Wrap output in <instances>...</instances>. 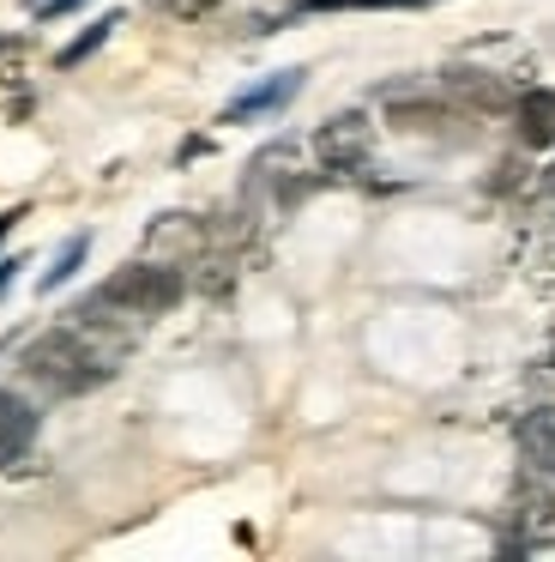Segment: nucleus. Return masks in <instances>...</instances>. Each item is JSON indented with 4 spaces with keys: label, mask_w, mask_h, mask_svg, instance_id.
I'll list each match as a JSON object with an SVG mask.
<instances>
[{
    "label": "nucleus",
    "mask_w": 555,
    "mask_h": 562,
    "mask_svg": "<svg viewBox=\"0 0 555 562\" xmlns=\"http://www.w3.org/2000/svg\"><path fill=\"white\" fill-rule=\"evenodd\" d=\"M296 86H302V74H296V67H290V74H272L265 86L241 91V98L224 110V122H248V115H265V110H278V103H290V98H296Z\"/></svg>",
    "instance_id": "0eeeda50"
},
{
    "label": "nucleus",
    "mask_w": 555,
    "mask_h": 562,
    "mask_svg": "<svg viewBox=\"0 0 555 562\" xmlns=\"http://www.w3.org/2000/svg\"><path fill=\"white\" fill-rule=\"evenodd\" d=\"M550 369H555V351H550Z\"/></svg>",
    "instance_id": "2eb2a0df"
},
{
    "label": "nucleus",
    "mask_w": 555,
    "mask_h": 562,
    "mask_svg": "<svg viewBox=\"0 0 555 562\" xmlns=\"http://www.w3.org/2000/svg\"><path fill=\"white\" fill-rule=\"evenodd\" d=\"M97 303L127 315L133 327H145V321L169 315L181 303V267H169V260H127L115 279H103Z\"/></svg>",
    "instance_id": "f257e3e1"
},
{
    "label": "nucleus",
    "mask_w": 555,
    "mask_h": 562,
    "mask_svg": "<svg viewBox=\"0 0 555 562\" xmlns=\"http://www.w3.org/2000/svg\"><path fill=\"white\" fill-rule=\"evenodd\" d=\"M79 260H84V236H72V243L55 255V267H48L43 279H36V291H43V296H48V291H60V284H67L72 272H79Z\"/></svg>",
    "instance_id": "1a4fd4ad"
},
{
    "label": "nucleus",
    "mask_w": 555,
    "mask_h": 562,
    "mask_svg": "<svg viewBox=\"0 0 555 562\" xmlns=\"http://www.w3.org/2000/svg\"><path fill=\"white\" fill-rule=\"evenodd\" d=\"M519 453L537 477H555V405H537V412L519 424Z\"/></svg>",
    "instance_id": "423d86ee"
},
{
    "label": "nucleus",
    "mask_w": 555,
    "mask_h": 562,
    "mask_svg": "<svg viewBox=\"0 0 555 562\" xmlns=\"http://www.w3.org/2000/svg\"><path fill=\"white\" fill-rule=\"evenodd\" d=\"M115 25H121V13L97 19V25L84 31V37L72 43V49H60V67H79V61H84V55H91V49H103V43H109V31H115Z\"/></svg>",
    "instance_id": "9d476101"
},
{
    "label": "nucleus",
    "mask_w": 555,
    "mask_h": 562,
    "mask_svg": "<svg viewBox=\"0 0 555 562\" xmlns=\"http://www.w3.org/2000/svg\"><path fill=\"white\" fill-rule=\"evenodd\" d=\"M507 526H513L507 550H531V544H543V538H555V496H550V490H537V484H525L513 496Z\"/></svg>",
    "instance_id": "7ed1b4c3"
},
{
    "label": "nucleus",
    "mask_w": 555,
    "mask_h": 562,
    "mask_svg": "<svg viewBox=\"0 0 555 562\" xmlns=\"http://www.w3.org/2000/svg\"><path fill=\"white\" fill-rule=\"evenodd\" d=\"M31 441H36V412L19 400V393L0 387V472L19 465L24 453H31Z\"/></svg>",
    "instance_id": "39448f33"
},
{
    "label": "nucleus",
    "mask_w": 555,
    "mask_h": 562,
    "mask_svg": "<svg viewBox=\"0 0 555 562\" xmlns=\"http://www.w3.org/2000/svg\"><path fill=\"white\" fill-rule=\"evenodd\" d=\"M19 224V212H0V243H7V231Z\"/></svg>",
    "instance_id": "ddd939ff"
},
{
    "label": "nucleus",
    "mask_w": 555,
    "mask_h": 562,
    "mask_svg": "<svg viewBox=\"0 0 555 562\" xmlns=\"http://www.w3.org/2000/svg\"><path fill=\"white\" fill-rule=\"evenodd\" d=\"M543 188H550V194H555V170H550V176H543Z\"/></svg>",
    "instance_id": "4468645a"
},
{
    "label": "nucleus",
    "mask_w": 555,
    "mask_h": 562,
    "mask_svg": "<svg viewBox=\"0 0 555 562\" xmlns=\"http://www.w3.org/2000/svg\"><path fill=\"white\" fill-rule=\"evenodd\" d=\"M513 122H519V139H525V146H550L555 139V91H519Z\"/></svg>",
    "instance_id": "6e6552de"
},
{
    "label": "nucleus",
    "mask_w": 555,
    "mask_h": 562,
    "mask_svg": "<svg viewBox=\"0 0 555 562\" xmlns=\"http://www.w3.org/2000/svg\"><path fill=\"white\" fill-rule=\"evenodd\" d=\"M386 122L398 127V134H422V139H441V134H453L465 115L453 110V103H441V98H393L386 103Z\"/></svg>",
    "instance_id": "20e7f679"
},
{
    "label": "nucleus",
    "mask_w": 555,
    "mask_h": 562,
    "mask_svg": "<svg viewBox=\"0 0 555 562\" xmlns=\"http://www.w3.org/2000/svg\"><path fill=\"white\" fill-rule=\"evenodd\" d=\"M163 7H169L175 19H205V13L217 7V0H163Z\"/></svg>",
    "instance_id": "9b49d317"
},
{
    "label": "nucleus",
    "mask_w": 555,
    "mask_h": 562,
    "mask_svg": "<svg viewBox=\"0 0 555 562\" xmlns=\"http://www.w3.org/2000/svg\"><path fill=\"white\" fill-rule=\"evenodd\" d=\"M374 151V127L362 110H344V115H326L320 134H314V158L326 164L332 176H356Z\"/></svg>",
    "instance_id": "f03ea898"
},
{
    "label": "nucleus",
    "mask_w": 555,
    "mask_h": 562,
    "mask_svg": "<svg viewBox=\"0 0 555 562\" xmlns=\"http://www.w3.org/2000/svg\"><path fill=\"white\" fill-rule=\"evenodd\" d=\"M12 272H24V260H0V296L12 291Z\"/></svg>",
    "instance_id": "f8f14e48"
}]
</instances>
